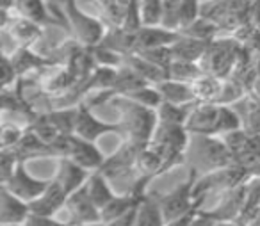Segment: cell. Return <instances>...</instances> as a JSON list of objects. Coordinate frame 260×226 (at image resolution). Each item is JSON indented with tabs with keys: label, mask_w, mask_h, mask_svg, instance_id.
<instances>
[{
	"label": "cell",
	"mask_w": 260,
	"mask_h": 226,
	"mask_svg": "<svg viewBox=\"0 0 260 226\" xmlns=\"http://www.w3.org/2000/svg\"><path fill=\"white\" fill-rule=\"evenodd\" d=\"M119 114V126H121V139L143 148L153 139V134L159 125L157 112L150 107L138 104L125 96H116L109 102Z\"/></svg>",
	"instance_id": "6da1fadb"
},
{
	"label": "cell",
	"mask_w": 260,
	"mask_h": 226,
	"mask_svg": "<svg viewBox=\"0 0 260 226\" xmlns=\"http://www.w3.org/2000/svg\"><path fill=\"white\" fill-rule=\"evenodd\" d=\"M185 164L196 169L200 175H205L235 166V160L221 136H191V143L185 151Z\"/></svg>",
	"instance_id": "7a4b0ae2"
},
{
	"label": "cell",
	"mask_w": 260,
	"mask_h": 226,
	"mask_svg": "<svg viewBox=\"0 0 260 226\" xmlns=\"http://www.w3.org/2000/svg\"><path fill=\"white\" fill-rule=\"evenodd\" d=\"M255 0H205L200 15L214 22L221 33H235L239 27L251 23Z\"/></svg>",
	"instance_id": "3957f363"
},
{
	"label": "cell",
	"mask_w": 260,
	"mask_h": 226,
	"mask_svg": "<svg viewBox=\"0 0 260 226\" xmlns=\"http://www.w3.org/2000/svg\"><path fill=\"white\" fill-rule=\"evenodd\" d=\"M64 20L72 40L87 48L100 45L107 34V27H105L104 20L86 15L79 8L77 0H64Z\"/></svg>",
	"instance_id": "277c9868"
},
{
	"label": "cell",
	"mask_w": 260,
	"mask_h": 226,
	"mask_svg": "<svg viewBox=\"0 0 260 226\" xmlns=\"http://www.w3.org/2000/svg\"><path fill=\"white\" fill-rule=\"evenodd\" d=\"M251 180V173L242 166H228L216 171L200 175L194 185V200H207L210 194H224L239 185H244Z\"/></svg>",
	"instance_id": "5b68a950"
},
{
	"label": "cell",
	"mask_w": 260,
	"mask_h": 226,
	"mask_svg": "<svg viewBox=\"0 0 260 226\" xmlns=\"http://www.w3.org/2000/svg\"><path fill=\"white\" fill-rule=\"evenodd\" d=\"M242 45L235 38L228 34L226 38H216L210 41L205 55L200 61L203 73L217 77V79H228L237 61Z\"/></svg>",
	"instance_id": "8992f818"
},
{
	"label": "cell",
	"mask_w": 260,
	"mask_h": 226,
	"mask_svg": "<svg viewBox=\"0 0 260 226\" xmlns=\"http://www.w3.org/2000/svg\"><path fill=\"white\" fill-rule=\"evenodd\" d=\"M198 176L200 173L196 169L189 168V175L184 182H180L170 192L160 194V205H162V214L166 222L177 221L203 205L205 200H194V194H192Z\"/></svg>",
	"instance_id": "52a82bcc"
},
{
	"label": "cell",
	"mask_w": 260,
	"mask_h": 226,
	"mask_svg": "<svg viewBox=\"0 0 260 226\" xmlns=\"http://www.w3.org/2000/svg\"><path fill=\"white\" fill-rule=\"evenodd\" d=\"M139 150H141L139 146L121 139L118 150L112 155H107L104 166L98 171L104 173L109 180H123V178H130V176L136 180L134 166Z\"/></svg>",
	"instance_id": "ba28073f"
},
{
	"label": "cell",
	"mask_w": 260,
	"mask_h": 226,
	"mask_svg": "<svg viewBox=\"0 0 260 226\" xmlns=\"http://www.w3.org/2000/svg\"><path fill=\"white\" fill-rule=\"evenodd\" d=\"M73 134L86 141H93L96 143V139H100L105 134H118L121 137V126L119 123H107L102 121L100 118H96L93 112V107L82 102L80 105H77V119H75V130Z\"/></svg>",
	"instance_id": "9c48e42d"
},
{
	"label": "cell",
	"mask_w": 260,
	"mask_h": 226,
	"mask_svg": "<svg viewBox=\"0 0 260 226\" xmlns=\"http://www.w3.org/2000/svg\"><path fill=\"white\" fill-rule=\"evenodd\" d=\"M2 30L15 41V48H30L43 36V27L13 13H2Z\"/></svg>",
	"instance_id": "30bf717a"
},
{
	"label": "cell",
	"mask_w": 260,
	"mask_h": 226,
	"mask_svg": "<svg viewBox=\"0 0 260 226\" xmlns=\"http://www.w3.org/2000/svg\"><path fill=\"white\" fill-rule=\"evenodd\" d=\"M48 185H50V178L41 180V178L32 176L27 171L25 162H18V166H16L11 178L6 183H2V187H6L9 192H13L15 196H18L20 200L27 201V203H30V201H34L36 198H40L41 194L47 190Z\"/></svg>",
	"instance_id": "8fae6325"
},
{
	"label": "cell",
	"mask_w": 260,
	"mask_h": 226,
	"mask_svg": "<svg viewBox=\"0 0 260 226\" xmlns=\"http://www.w3.org/2000/svg\"><path fill=\"white\" fill-rule=\"evenodd\" d=\"M64 210L68 212V215H70L68 222L72 226L102 222L100 208L93 203V200H91L86 185L80 187L79 190H75V192L70 194L68 200H66Z\"/></svg>",
	"instance_id": "7c38bea8"
},
{
	"label": "cell",
	"mask_w": 260,
	"mask_h": 226,
	"mask_svg": "<svg viewBox=\"0 0 260 226\" xmlns=\"http://www.w3.org/2000/svg\"><path fill=\"white\" fill-rule=\"evenodd\" d=\"M66 157L72 158L73 162H77L80 168L94 173L104 166L107 155H104V151L93 141H86L82 137L75 136V134H70L68 153H66Z\"/></svg>",
	"instance_id": "4fadbf2b"
},
{
	"label": "cell",
	"mask_w": 260,
	"mask_h": 226,
	"mask_svg": "<svg viewBox=\"0 0 260 226\" xmlns=\"http://www.w3.org/2000/svg\"><path fill=\"white\" fill-rule=\"evenodd\" d=\"M221 105L209 102H196L185 121V130L191 136H216Z\"/></svg>",
	"instance_id": "5bb4252c"
},
{
	"label": "cell",
	"mask_w": 260,
	"mask_h": 226,
	"mask_svg": "<svg viewBox=\"0 0 260 226\" xmlns=\"http://www.w3.org/2000/svg\"><path fill=\"white\" fill-rule=\"evenodd\" d=\"M9 57L15 64L18 79H27V77H32L34 73L40 75L45 70L59 66V62L52 59L50 55H40L32 52V48H15L9 54Z\"/></svg>",
	"instance_id": "9a60e30c"
},
{
	"label": "cell",
	"mask_w": 260,
	"mask_h": 226,
	"mask_svg": "<svg viewBox=\"0 0 260 226\" xmlns=\"http://www.w3.org/2000/svg\"><path fill=\"white\" fill-rule=\"evenodd\" d=\"M89 176H91V171L80 168L72 158L62 157V158H57V168H55V173H54V176H52V180L57 182L70 196L72 192H75L80 187L86 185Z\"/></svg>",
	"instance_id": "2e32d148"
},
{
	"label": "cell",
	"mask_w": 260,
	"mask_h": 226,
	"mask_svg": "<svg viewBox=\"0 0 260 226\" xmlns=\"http://www.w3.org/2000/svg\"><path fill=\"white\" fill-rule=\"evenodd\" d=\"M9 151L18 158V162L55 157V151H54V148H52V144L45 143V141L41 139L38 134H34L29 126H25L23 137L18 141V144H16L15 148H11Z\"/></svg>",
	"instance_id": "e0dca14e"
},
{
	"label": "cell",
	"mask_w": 260,
	"mask_h": 226,
	"mask_svg": "<svg viewBox=\"0 0 260 226\" xmlns=\"http://www.w3.org/2000/svg\"><path fill=\"white\" fill-rule=\"evenodd\" d=\"M66 200H68L66 190L50 178V185L47 187V190L40 198H36V200L29 203L30 214L41 215V217H54L59 210L64 208Z\"/></svg>",
	"instance_id": "ac0fdd59"
},
{
	"label": "cell",
	"mask_w": 260,
	"mask_h": 226,
	"mask_svg": "<svg viewBox=\"0 0 260 226\" xmlns=\"http://www.w3.org/2000/svg\"><path fill=\"white\" fill-rule=\"evenodd\" d=\"M244 201H246V183L221 194L219 203L214 208H210L209 212L217 222L219 221L237 222L239 215H241L242 208H244Z\"/></svg>",
	"instance_id": "d6986e66"
},
{
	"label": "cell",
	"mask_w": 260,
	"mask_h": 226,
	"mask_svg": "<svg viewBox=\"0 0 260 226\" xmlns=\"http://www.w3.org/2000/svg\"><path fill=\"white\" fill-rule=\"evenodd\" d=\"M30 205L0 185V224H25Z\"/></svg>",
	"instance_id": "ffe728a7"
},
{
	"label": "cell",
	"mask_w": 260,
	"mask_h": 226,
	"mask_svg": "<svg viewBox=\"0 0 260 226\" xmlns=\"http://www.w3.org/2000/svg\"><path fill=\"white\" fill-rule=\"evenodd\" d=\"M152 141L162 144L168 150V153L171 151V153L185 155L189 143H191V134L182 125H164V123H159Z\"/></svg>",
	"instance_id": "44dd1931"
},
{
	"label": "cell",
	"mask_w": 260,
	"mask_h": 226,
	"mask_svg": "<svg viewBox=\"0 0 260 226\" xmlns=\"http://www.w3.org/2000/svg\"><path fill=\"white\" fill-rule=\"evenodd\" d=\"M182 34L177 30L164 29V27H141L136 33V52L148 50V48L171 47L175 41L180 40Z\"/></svg>",
	"instance_id": "7402d4cb"
},
{
	"label": "cell",
	"mask_w": 260,
	"mask_h": 226,
	"mask_svg": "<svg viewBox=\"0 0 260 226\" xmlns=\"http://www.w3.org/2000/svg\"><path fill=\"white\" fill-rule=\"evenodd\" d=\"M15 13L23 18L30 20V22L40 23L41 27L48 25H61L68 30V25L64 22H59L54 15L47 9L45 0H16L15 2Z\"/></svg>",
	"instance_id": "603a6c76"
},
{
	"label": "cell",
	"mask_w": 260,
	"mask_h": 226,
	"mask_svg": "<svg viewBox=\"0 0 260 226\" xmlns=\"http://www.w3.org/2000/svg\"><path fill=\"white\" fill-rule=\"evenodd\" d=\"M232 107L239 112L242 121V130L251 136L260 134V96L256 93H248Z\"/></svg>",
	"instance_id": "cb8c5ba5"
},
{
	"label": "cell",
	"mask_w": 260,
	"mask_h": 226,
	"mask_svg": "<svg viewBox=\"0 0 260 226\" xmlns=\"http://www.w3.org/2000/svg\"><path fill=\"white\" fill-rule=\"evenodd\" d=\"M209 45H210V41L194 40V38H189V36H184V34H182L180 40L175 41V43L171 45L173 61L200 62L203 59V55H205Z\"/></svg>",
	"instance_id": "d4e9b609"
},
{
	"label": "cell",
	"mask_w": 260,
	"mask_h": 226,
	"mask_svg": "<svg viewBox=\"0 0 260 226\" xmlns=\"http://www.w3.org/2000/svg\"><path fill=\"white\" fill-rule=\"evenodd\" d=\"M160 194L157 190H148L139 208L138 222L136 226H164L166 219L162 214V205H160Z\"/></svg>",
	"instance_id": "484cf974"
},
{
	"label": "cell",
	"mask_w": 260,
	"mask_h": 226,
	"mask_svg": "<svg viewBox=\"0 0 260 226\" xmlns=\"http://www.w3.org/2000/svg\"><path fill=\"white\" fill-rule=\"evenodd\" d=\"M123 66L126 68L134 70L139 77H141L145 82L152 84V86H157V84L168 80V72L159 66L152 64L146 59L139 57L138 54H130V55H123Z\"/></svg>",
	"instance_id": "4316f807"
},
{
	"label": "cell",
	"mask_w": 260,
	"mask_h": 226,
	"mask_svg": "<svg viewBox=\"0 0 260 226\" xmlns=\"http://www.w3.org/2000/svg\"><path fill=\"white\" fill-rule=\"evenodd\" d=\"M157 89H159L162 100L171 102V104H180V105H187V104H196V96L192 93L191 84H184V82H177V80H164V82L157 84Z\"/></svg>",
	"instance_id": "83f0119b"
},
{
	"label": "cell",
	"mask_w": 260,
	"mask_h": 226,
	"mask_svg": "<svg viewBox=\"0 0 260 226\" xmlns=\"http://www.w3.org/2000/svg\"><path fill=\"white\" fill-rule=\"evenodd\" d=\"M86 187H87V192H89L91 200H93V203L96 205L100 210L116 196V192L111 187V180H109L107 176L100 171L91 173Z\"/></svg>",
	"instance_id": "f1b7e54d"
},
{
	"label": "cell",
	"mask_w": 260,
	"mask_h": 226,
	"mask_svg": "<svg viewBox=\"0 0 260 226\" xmlns=\"http://www.w3.org/2000/svg\"><path fill=\"white\" fill-rule=\"evenodd\" d=\"M260 214V176H253L246 183V201L241 215L237 219L239 226H248Z\"/></svg>",
	"instance_id": "f546056e"
},
{
	"label": "cell",
	"mask_w": 260,
	"mask_h": 226,
	"mask_svg": "<svg viewBox=\"0 0 260 226\" xmlns=\"http://www.w3.org/2000/svg\"><path fill=\"white\" fill-rule=\"evenodd\" d=\"M194 104L180 105V104H171V102L162 100V104L157 107V121L164 123V125H182L185 126L189 114H191Z\"/></svg>",
	"instance_id": "4dcf8cb0"
},
{
	"label": "cell",
	"mask_w": 260,
	"mask_h": 226,
	"mask_svg": "<svg viewBox=\"0 0 260 226\" xmlns=\"http://www.w3.org/2000/svg\"><path fill=\"white\" fill-rule=\"evenodd\" d=\"M221 86H223V79L207 75V73H203L202 77H198L191 84L196 102H209V104H216L217 96H219Z\"/></svg>",
	"instance_id": "1f68e13d"
},
{
	"label": "cell",
	"mask_w": 260,
	"mask_h": 226,
	"mask_svg": "<svg viewBox=\"0 0 260 226\" xmlns=\"http://www.w3.org/2000/svg\"><path fill=\"white\" fill-rule=\"evenodd\" d=\"M258 164H260V134H255V136L248 134L244 144H242V150L235 155V166H242V168L251 169Z\"/></svg>",
	"instance_id": "d6a6232c"
},
{
	"label": "cell",
	"mask_w": 260,
	"mask_h": 226,
	"mask_svg": "<svg viewBox=\"0 0 260 226\" xmlns=\"http://www.w3.org/2000/svg\"><path fill=\"white\" fill-rule=\"evenodd\" d=\"M202 75H203V70L200 66V62L173 61L170 64V68H168V79L184 84H192Z\"/></svg>",
	"instance_id": "836d02e7"
},
{
	"label": "cell",
	"mask_w": 260,
	"mask_h": 226,
	"mask_svg": "<svg viewBox=\"0 0 260 226\" xmlns=\"http://www.w3.org/2000/svg\"><path fill=\"white\" fill-rule=\"evenodd\" d=\"M139 16L143 27H160L164 16V0H139Z\"/></svg>",
	"instance_id": "e575fe53"
},
{
	"label": "cell",
	"mask_w": 260,
	"mask_h": 226,
	"mask_svg": "<svg viewBox=\"0 0 260 226\" xmlns=\"http://www.w3.org/2000/svg\"><path fill=\"white\" fill-rule=\"evenodd\" d=\"M182 34H184V36H189V38H194V40L212 41V40H216V38H219L221 30L214 22L200 16L192 25H189L187 29L182 30Z\"/></svg>",
	"instance_id": "d590c367"
},
{
	"label": "cell",
	"mask_w": 260,
	"mask_h": 226,
	"mask_svg": "<svg viewBox=\"0 0 260 226\" xmlns=\"http://www.w3.org/2000/svg\"><path fill=\"white\" fill-rule=\"evenodd\" d=\"M125 98H130V100L138 102V104L145 105V107L153 109V111H157V107L162 104V96H160L159 89H157L155 86H152V84H146V86L132 91V93H128Z\"/></svg>",
	"instance_id": "8d00e7d4"
},
{
	"label": "cell",
	"mask_w": 260,
	"mask_h": 226,
	"mask_svg": "<svg viewBox=\"0 0 260 226\" xmlns=\"http://www.w3.org/2000/svg\"><path fill=\"white\" fill-rule=\"evenodd\" d=\"M230 36L235 38L242 47L249 48L253 54H260V29L253 27L251 23L239 27V29L235 30V33H232Z\"/></svg>",
	"instance_id": "74e56055"
},
{
	"label": "cell",
	"mask_w": 260,
	"mask_h": 226,
	"mask_svg": "<svg viewBox=\"0 0 260 226\" xmlns=\"http://www.w3.org/2000/svg\"><path fill=\"white\" fill-rule=\"evenodd\" d=\"M202 2L200 0H180L178 6V18H180V33L200 18Z\"/></svg>",
	"instance_id": "f35d334b"
},
{
	"label": "cell",
	"mask_w": 260,
	"mask_h": 226,
	"mask_svg": "<svg viewBox=\"0 0 260 226\" xmlns=\"http://www.w3.org/2000/svg\"><path fill=\"white\" fill-rule=\"evenodd\" d=\"M139 57L146 59L152 64L159 66V68L166 70L170 68V64L173 62V54H171V47H159V48H148V50L136 52Z\"/></svg>",
	"instance_id": "ab89813d"
},
{
	"label": "cell",
	"mask_w": 260,
	"mask_h": 226,
	"mask_svg": "<svg viewBox=\"0 0 260 226\" xmlns=\"http://www.w3.org/2000/svg\"><path fill=\"white\" fill-rule=\"evenodd\" d=\"M25 134V126H20L16 123H6L0 128V150H11L18 144V141Z\"/></svg>",
	"instance_id": "60d3db41"
},
{
	"label": "cell",
	"mask_w": 260,
	"mask_h": 226,
	"mask_svg": "<svg viewBox=\"0 0 260 226\" xmlns=\"http://www.w3.org/2000/svg\"><path fill=\"white\" fill-rule=\"evenodd\" d=\"M16 166H18V158H16L11 151L0 150V185L11 178Z\"/></svg>",
	"instance_id": "b9f144b4"
},
{
	"label": "cell",
	"mask_w": 260,
	"mask_h": 226,
	"mask_svg": "<svg viewBox=\"0 0 260 226\" xmlns=\"http://www.w3.org/2000/svg\"><path fill=\"white\" fill-rule=\"evenodd\" d=\"M18 80V73H16L11 57H9V54H4L2 55V89L15 87Z\"/></svg>",
	"instance_id": "7bdbcfd3"
},
{
	"label": "cell",
	"mask_w": 260,
	"mask_h": 226,
	"mask_svg": "<svg viewBox=\"0 0 260 226\" xmlns=\"http://www.w3.org/2000/svg\"><path fill=\"white\" fill-rule=\"evenodd\" d=\"M23 226H72L70 222H61L55 217H41V215L30 214Z\"/></svg>",
	"instance_id": "ee69618b"
},
{
	"label": "cell",
	"mask_w": 260,
	"mask_h": 226,
	"mask_svg": "<svg viewBox=\"0 0 260 226\" xmlns=\"http://www.w3.org/2000/svg\"><path fill=\"white\" fill-rule=\"evenodd\" d=\"M216 219L210 215L209 210H203V208H200L198 212L194 214V217H192L191 224L189 226H216Z\"/></svg>",
	"instance_id": "f6af8a7d"
},
{
	"label": "cell",
	"mask_w": 260,
	"mask_h": 226,
	"mask_svg": "<svg viewBox=\"0 0 260 226\" xmlns=\"http://www.w3.org/2000/svg\"><path fill=\"white\" fill-rule=\"evenodd\" d=\"M202 208V207H200ZM200 208H194L192 212H189L187 215H184V217H180V219H177V221H171V222H166L164 226H189L191 224V221H192V217H194V214L200 210Z\"/></svg>",
	"instance_id": "bcb514c9"
},
{
	"label": "cell",
	"mask_w": 260,
	"mask_h": 226,
	"mask_svg": "<svg viewBox=\"0 0 260 226\" xmlns=\"http://www.w3.org/2000/svg\"><path fill=\"white\" fill-rule=\"evenodd\" d=\"M251 25L260 29V0H255V6H253V11H251Z\"/></svg>",
	"instance_id": "7dc6e473"
},
{
	"label": "cell",
	"mask_w": 260,
	"mask_h": 226,
	"mask_svg": "<svg viewBox=\"0 0 260 226\" xmlns=\"http://www.w3.org/2000/svg\"><path fill=\"white\" fill-rule=\"evenodd\" d=\"M15 2L16 0H0V13H13Z\"/></svg>",
	"instance_id": "c3c4849f"
},
{
	"label": "cell",
	"mask_w": 260,
	"mask_h": 226,
	"mask_svg": "<svg viewBox=\"0 0 260 226\" xmlns=\"http://www.w3.org/2000/svg\"><path fill=\"white\" fill-rule=\"evenodd\" d=\"M255 72H256V77L260 79V54L255 55Z\"/></svg>",
	"instance_id": "681fc988"
},
{
	"label": "cell",
	"mask_w": 260,
	"mask_h": 226,
	"mask_svg": "<svg viewBox=\"0 0 260 226\" xmlns=\"http://www.w3.org/2000/svg\"><path fill=\"white\" fill-rule=\"evenodd\" d=\"M216 226H239V224L234 221H219V222H216Z\"/></svg>",
	"instance_id": "f907efd6"
},
{
	"label": "cell",
	"mask_w": 260,
	"mask_h": 226,
	"mask_svg": "<svg viewBox=\"0 0 260 226\" xmlns=\"http://www.w3.org/2000/svg\"><path fill=\"white\" fill-rule=\"evenodd\" d=\"M249 173H251V178H253V176H260V164L249 169Z\"/></svg>",
	"instance_id": "816d5d0a"
},
{
	"label": "cell",
	"mask_w": 260,
	"mask_h": 226,
	"mask_svg": "<svg viewBox=\"0 0 260 226\" xmlns=\"http://www.w3.org/2000/svg\"><path fill=\"white\" fill-rule=\"evenodd\" d=\"M253 93H256L260 96V79H256L255 86H253Z\"/></svg>",
	"instance_id": "f5cc1de1"
},
{
	"label": "cell",
	"mask_w": 260,
	"mask_h": 226,
	"mask_svg": "<svg viewBox=\"0 0 260 226\" xmlns=\"http://www.w3.org/2000/svg\"><path fill=\"white\" fill-rule=\"evenodd\" d=\"M248 226H260V214L258 215H256V217L255 219H253V221L251 222H249V224Z\"/></svg>",
	"instance_id": "db71d44e"
},
{
	"label": "cell",
	"mask_w": 260,
	"mask_h": 226,
	"mask_svg": "<svg viewBox=\"0 0 260 226\" xmlns=\"http://www.w3.org/2000/svg\"><path fill=\"white\" fill-rule=\"evenodd\" d=\"M79 226H107L105 222H91V224H79Z\"/></svg>",
	"instance_id": "11a10c76"
},
{
	"label": "cell",
	"mask_w": 260,
	"mask_h": 226,
	"mask_svg": "<svg viewBox=\"0 0 260 226\" xmlns=\"http://www.w3.org/2000/svg\"><path fill=\"white\" fill-rule=\"evenodd\" d=\"M2 226H23V224H2Z\"/></svg>",
	"instance_id": "9f6ffc18"
}]
</instances>
